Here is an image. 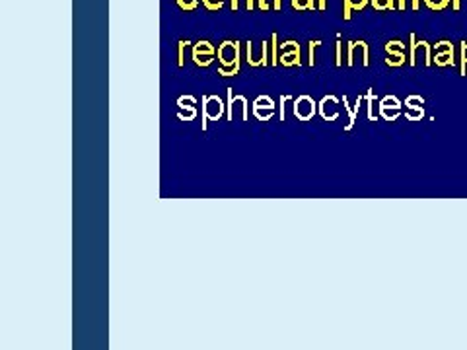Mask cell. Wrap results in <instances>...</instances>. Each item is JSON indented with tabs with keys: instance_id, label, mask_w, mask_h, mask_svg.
Returning a JSON list of instances; mask_svg holds the SVG:
<instances>
[{
	"instance_id": "obj_1",
	"label": "cell",
	"mask_w": 467,
	"mask_h": 350,
	"mask_svg": "<svg viewBox=\"0 0 467 350\" xmlns=\"http://www.w3.org/2000/svg\"><path fill=\"white\" fill-rule=\"evenodd\" d=\"M241 47L244 43L238 39H224L218 45V70L217 74L224 78L238 76L241 70Z\"/></svg>"
},
{
	"instance_id": "obj_2",
	"label": "cell",
	"mask_w": 467,
	"mask_h": 350,
	"mask_svg": "<svg viewBox=\"0 0 467 350\" xmlns=\"http://www.w3.org/2000/svg\"><path fill=\"white\" fill-rule=\"evenodd\" d=\"M423 63L424 66H433V45L424 39H419L415 33L409 35V65L417 66Z\"/></svg>"
},
{
	"instance_id": "obj_3",
	"label": "cell",
	"mask_w": 467,
	"mask_h": 350,
	"mask_svg": "<svg viewBox=\"0 0 467 350\" xmlns=\"http://www.w3.org/2000/svg\"><path fill=\"white\" fill-rule=\"evenodd\" d=\"M217 47L207 41V39H199L191 47V61L195 63L199 68H208L217 61Z\"/></svg>"
},
{
	"instance_id": "obj_4",
	"label": "cell",
	"mask_w": 467,
	"mask_h": 350,
	"mask_svg": "<svg viewBox=\"0 0 467 350\" xmlns=\"http://www.w3.org/2000/svg\"><path fill=\"white\" fill-rule=\"evenodd\" d=\"M226 115V101L217 96H203V131H207V121H220Z\"/></svg>"
},
{
	"instance_id": "obj_5",
	"label": "cell",
	"mask_w": 467,
	"mask_h": 350,
	"mask_svg": "<svg viewBox=\"0 0 467 350\" xmlns=\"http://www.w3.org/2000/svg\"><path fill=\"white\" fill-rule=\"evenodd\" d=\"M279 65L284 68L302 66V47L294 39H286L279 45Z\"/></svg>"
},
{
	"instance_id": "obj_6",
	"label": "cell",
	"mask_w": 467,
	"mask_h": 350,
	"mask_svg": "<svg viewBox=\"0 0 467 350\" xmlns=\"http://www.w3.org/2000/svg\"><path fill=\"white\" fill-rule=\"evenodd\" d=\"M433 63L440 68L456 66V45L450 39H440L433 45Z\"/></svg>"
},
{
	"instance_id": "obj_7",
	"label": "cell",
	"mask_w": 467,
	"mask_h": 350,
	"mask_svg": "<svg viewBox=\"0 0 467 350\" xmlns=\"http://www.w3.org/2000/svg\"><path fill=\"white\" fill-rule=\"evenodd\" d=\"M360 61L362 66H370V47L364 39H350L347 41V61L345 65L355 66Z\"/></svg>"
},
{
	"instance_id": "obj_8",
	"label": "cell",
	"mask_w": 467,
	"mask_h": 350,
	"mask_svg": "<svg viewBox=\"0 0 467 350\" xmlns=\"http://www.w3.org/2000/svg\"><path fill=\"white\" fill-rule=\"evenodd\" d=\"M294 117L298 121H312L317 113V101L308 94H302L292 101Z\"/></svg>"
},
{
	"instance_id": "obj_9",
	"label": "cell",
	"mask_w": 467,
	"mask_h": 350,
	"mask_svg": "<svg viewBox=\"0 0 467 350\" xmlns=\"http://www.w3.org/2000/svg\"><path fill=\"white\" fill-rule=\"evenodd\" d=\"M251 111H253V117L257 121H271L275 117V113H277V103H275V99L271 96H265V94H261L257 98L253 99V103H251Z\"/></svg>"
},
{
	"instance_id": "obj_10",
	"label": "cell",
	"mask_w": 467,
	"mask_h": 350,
	"mask_svg": "<svg viewBox=\"0 0 467 350\" xmlns=\"http://www.w3.org/2000/svg\"><path fill=\"white\" fill-rule=\"evenodd\" d=\"M378 110H380V117L386 121H397V117L401 115L403 103L395 96H386L380 99L378 103Z\"/></svg>"
},
{
	"instance_id": "obj_11",
	"label": "cell",
	"mask_w": 467,
	"mask_h": 350,
	"mask_svg": "<svg viewBox=\"0 0 467 350\" xmlns=\"http://www.w3.org/2000/svg\"><path fill=\"white\" fill-rule=\"evenodd\" d=\"M339 99L335 96H324L321 101L317 103V113L321 115L324 121H337L339 119Z\"/></svg>"
},
{
	"instance_id": "obj_12",
	"label": "cell",
	"mask_w": 467,
	"mask_h": 350,
	"mask_svg": "<svg viewBox=\"0 0 467 350\" xmlns=\"http://www.w3.org/2000/svg\"><path fill=\"white\" fill-rule=\"evenodd\" d=\"M368 6L370 0H343V12H341V16H343L345 22H350L355 12L366 10Z\"/></svg>"
},
{
	"instance_id": "obj_13",
	"label": "cell",
	"mask_w": 467,
	"mask_h": 350,
	"mask_svg": "<svg viewBox=\"0 0 467 350\" xmlns=\"http://www.w3.org/2000/svg\"><path fill=\"white\" fill-rule=\"evenodd\" d=\"M384 63H386V66H390V68H399L405 63H409V53H386Z\"/></svg>"
},
{
	"instance_id": "obj_14",
	"label": "cell",
	"mask_w": 467,
	"mask_h": 350,
	"mask_svg": "<svg viewBox=\"0 0 467 350\" xmlns=\"http://www.w3.org/2000/svg\"><path fill=\"white\" fill-rule=\"evenodd\" d=\"M244 49H246V63L251 66V68H261L263 63H261V53L259 56L253 53V41L248 39V41H244Z\"/></svg>"
},
{
	"instance_id": "obj_15",
	"label": "cell",
	"mask_w": 467,
	"mask_h": 350,
	"mask_svg": "<svg viewBox=\"0 0 467 350\" xmlns=\"http://www.w3.org/2000/svg\"><path fill=\"white\" fill-rule=\"evenodd\" d=\"M193 47V43L189 41V39H179L177 41V49H175V55H177V66L179 68H183L185 66V59H187V51Z\"/></svg>"
},
{
	"instance_id": "obj_16",
	"label": "cell",
	"mask_w": 467,
	"mask_h": 350,
	"mask_svg": "<svg viewBox=\"0 0 467 350\" xmlns=\"http://www.w3.org/2000/svg\"><path fill=\"white\" fill-rule=\"evenodd\" d=\"M294 12H317V0H290Z\"/></svg>"
},
{
	"instance_id": "obj_17",
	"label": "cell",
	"mask_w": 467,
	"mask_h": 350,
	"mask_svg": "<svg viewBox=\"0 0 467 350\" xmlns=\"http://www.w3.org/2000/svg\"><path fill=\"white\" fill-rule=\"evenodd\" d=\"M257 8V0H230V10L232 12H253Z\"/></svg>"
},
{
	"instance_id": "obj_18",
	"label": "cell",
	"mask_w": 467,
	"mask_h": 350,
	"mask_svg": "<svg viewBox=\"0 0 467 350\" xmlns=\"http://www.w3.org/2000/svg\"><path fill=\"white\" fill-rule=\"evenodd\" d=\"M370 6L376 12H395L397 0H370Z\"/></svg>"
},
{
	"instance_id": "obj_19",
	"label": "cell",
	"mask_w": 467,
	"mask_h": 350,
	"mask_svg": "<svg viewBox=\"0 0 467 350\" xmlns=\"http://www.w3.org/2000/svg\"><path fill=\"white\" fill-rule=\"evenodd\" d=\"M384 51L386 53H409L407 45L403 43L401 39H390L388 43L384 45Z\"/></svg>"
},
{
	"instance_id": "obj_20",
	"label": "cell",
	"mask_w": 467,
	"mask_h": 350,
	"mask_svg": "<svg viewBox=\"0 0 467 350\" xmlns=\"http://www.w3.org/2000/svg\"><path fill=\"white\" fill-rule=\"evenodd\" d=\"M423 4L433 12H444L448 6H452V0H423Z\"/></svg>"
},
{
	"instance_id": "obj_21",
	"label": "cell",
	"mask_w": 467,
	"mask_h": 350,
	"mask_svg": "<svg viewBox=\"0 0 467 350\" xmlns=\"http://www.w3.org/2000/svg\"><path fill=\"white\" fill-rule=\"evenodd\" d=\"M175 4H177V8L183 12H195L201 4H203V0H175Z\"/></svg>"
},
{
	"instance_id": "obj_22",
	"label": "cell",
	"mask_w": 467,
	"mask_h": 350,
	"mask_svg": "<svg viewBox=\"0 0 467 350\" xmlns=\"http://www.w3.org/2000/svg\"><path fill=\"white\" fill-rule=\"evenodd\" d=\"M269 41H271V66L279 65V35L277 33H271V37H269Z\"/></svg>"
},
{
	"instance_id": "obj_23",
	"label": "cell",
	"mask_w": 467,
	"mask_h": 350,
	"mask_svg": "<svg viewBox=\"0 0 467 350\" xmlns=\"http://www.w3.org/2000/svg\"><path fill=\"white\" fill-rule=\"evenodd\" d=\"M324 45L321 39H312L310 43H308V65L315 66V51L319 49Z\"/></svg>"
},
{
	"instance_id": "obj_24",
	"label": "cell",
	"mask_w": 467,
	"mask_h": 350,
	"mask_svg": "<svg viewBox=\"0 0 467 350\" xmlns=\"http://www.w3.org/2000/svg\"><path fill=\"white\" fill-rule=\"evenodd\" d=\"M459 74L461 76L467 74V41L459 43Z\"/></svg>"
},
{
	"instance_id": "obj_25",
	"label": "cell",
	"mask_w": 467,
	"mask_h": 350,
	"mask_svg": "<svg viewBox=\"0 0 467 350\" xmlns=\"http://www.w3.org/2000/svg\"><path fill=\"white\" fill-rule=\"evenodd\" d=\"M197 113H199L197 107H179V110H177V119L187 121V123H189V121L195 119Z\"/></svg>"
},
{
	"instance_id": "obj_26",
	"label": "cell",
	"mask_w": 467,
	"mask_h": 350,
	"mask_svg": "<svg viewBox=\"0 0 467 350\" xmlns=\"http://www.w3.org/2000/svg\"><path fill=\"white\" fill-rule=\"evenodd\" d=\"M424 99L421 96H409L405 99V110H424Z\"/></svg>"
},
{
	"instance_id": "obj_27",
	"label": "cell",
	"mask_w": 467,
	"mask_h": 350,
	"mask_svg": "<svg viewBox=\"0 0 467 350\" xmlns=\"http://www.w3.org/2000/svg\"><path fill=\"white\" fill-rule=\"evenodd\" d=\"M203 6L208 12H220L226 6V0H203Z\"/></svg>"
},
{
	"instance_id": "obj_28",
	"label": "cell",
	"mask_w": 467,
	"mask_h": 350,
	"mask_svg": "<svg viewBox=\"0 0 467 350\" xmlns=\"http://www.w3.org/2000/svg\"><path fill=\"white\" fill-rule=\"evenodd\" d=\"M177 107H197V98L195 96H179Z\"/></svg>"
},
{
	"instance_id": "obj_29",
	"label": "cell",
	"mask_w": 467,
	"mask_h": 350,
	"mask_svg": "<svg viewBox=\"0 0 467 350\" xmlns=\"http://www.w3.org/2000/svg\"><path fill=\"white\" fill-rule=\"evenodd\" d=\"M335 66L341 68L343 66V41L337 35V41H335Z\"/></svg>"
},
{
	"instance_id": "obj_30",
	"label": "cell",
	"mask_w": 467,
	"mask_h": 350,
	"mask_svg": "<svg viewBox=\"0 0 467 350\" xmlns=\"http://www.w3.org/2000/svg\"><path fill=\"white\" fill-rule=\"evenodd\" d=\"M366 99H368V119L376 121V115H374V110H372V105H374V101H376V96H374V92H372V90H368V96H366Z\"/></svg>"
},
{
	"instance_id": "obj_31",
	"label": "cell",
	"mask_w": 467,
	"mask_h": 350,
	"mask_svg": "<svg viewBox=\"0 0 467 350\" xmlns=\"http://www.w3.org/2000/svg\"><path fill=\"white\" fill-rule=\"evenodd\" d=\"M257 10L271 12L272 10V0H257Z\"/></svg>"
},
{
	"instance_id": "obj_32",
	"label": "cell",
	"mask_w": 467,
	"mask_h": 350,
	"mask_svg": "<svg viewBox=\"0 0 467 350\" xmlns=\"http://www.w3.org/2000/svg\"><path fill=\"white\" fill-rule=\"evenodd\" d=\"M290 96H286V94H283V96H281V121H286V113H284V103H286V101H290Z\"/></svg>"
},
{
	"instance_id": "obj_33",
	"label": "cell",
	"mask_w": 467,
	"mask_h": 350,
	"mask_svg": "<svg viewBox=\"0 0 467 350\" xmlns=\"http://www.w3.org/2000/svg\"><path fill=\"white\" fill-rule=\"evenodd\" d=\"M421 2L423 0H409V8L413 12H419V8H421Z\"/></svg>"
},
{
	"instance_id": "obj_34",
	"label": "cell",
	"mask_w": 467,
	"mask_h": 350,
	"mask_svg": "<svg viewBox=\"0 0 467 350\" xmlns=\"http://www.w3.org/2000/svg\"><path fill=\"white\" fill-rule=\"evenodd\" d=\"M329 6V0H317V12H326Z\"/></svg>"
},
{
	"instance_id": "obj_35",
	"label": "cell",
	"mask_w": 467,
	"mask_h": 350,
	"mask_svg": "<svg viewBox=\"0 0 467 350\" xmlns=\"http://www.w3.org/2000/svg\"><path fill=\"white\" fill-rule=\"evenodd\" d=\"M409 8V0H397V10L403 12Z\"/></svg>"
},
{
	"instance_id": "obj_36",
	"label": "cell",
	"mask_w": 467,
	"mask_h": 350,
	"mask_svg": "<svg viewBox=\"0 0 467 350\" xmlns=\"http://www.w3.org/2000/svg\"><path fill=\"white\" fill-rule=\"evenodd\" d=\"M272 10L275 12L283 10V0H272Z\"/></svg>"
},
{
	"instance_id": "obj_37",
	"label": "cell",
	"mask_w": 467,
	"mask_h": 350,
	"mask_svg": "<svg viewBox=\"0 0 467 350\" xmlns=\"http://www.w3.org/2000/svg\"><path fill=\"white\" fill-rule=\"evenodd\" d=\"M452 10L454 12L461 10V0H452Z\"/></svg>"
}]
</instances>
